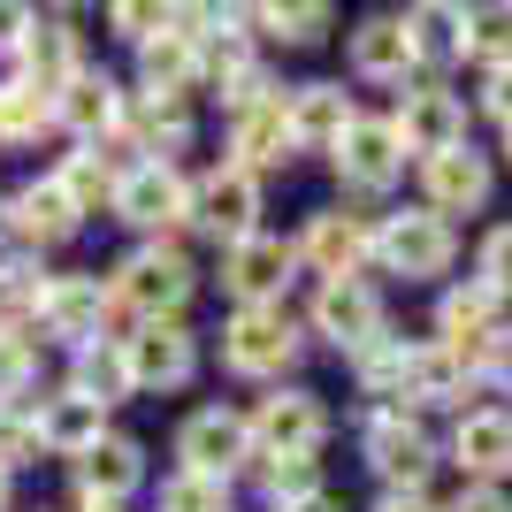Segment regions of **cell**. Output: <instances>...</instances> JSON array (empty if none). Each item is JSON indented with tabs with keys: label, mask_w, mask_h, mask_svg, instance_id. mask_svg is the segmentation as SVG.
<instances>
[{
	"label": "cell",
	"mask_w": 512,
	"mask_h": 512,
	"mask_svg": "<svg viewBox=\"0 0 512 512\" xmlns=\"http://www.w3.org/2000/svg\"><path fill=\"white\" fill-rule=\"evenodd\" d=\"M31 329H39L46 344H69V352H77V344H100V337L123 344L138 321L115 306V291H107L100 268H62V276H46V283H39Z\"/></svg>",
	"instance_id": "obj_1"
},
{
	"label": "cell",
	"mask_w": 512,
	"mask_h": 512,
	"mask_svg": "<svg viewBox=\"0 0 512 512\" xmlns=\"http://www.w3.org/2000/svg\"><path fill=\"white\" fill-rule=\"evenodd\" d=\"M107 291H115V306H123L130 321H184V306H192V291H199V268L184 260L176 237H153V245H130V253L107 268Z\"/></svg>",
	"instance_id": "obj_2"
},
{
	"label": "cell",
	"mask_w": 512,
	"mask_h": 512,
	"mask_svg": "<svg viewBox=\"0 0 512 512\" xmlns=\"http://www.w3.org/2000/svg\"><path fill=\"white\" fill-rule=\"evenodd\" d=\"M214 352H222V367L245 375V383H283V375L299 367V352H306V329H299L291 306H230Z\"/></svg>",
	"instance_id": "obj_3"
},
{
	"label": "cell",
	"mask_w": 512,
	"mask_h": 512,
	"mask_svg": "<svg viewBox=\"0 0 512 512\" xmlns=\"http://www.w3.org/2000/svg\"><path fill=\"white\" fill-rule=\"evenodd\" d=\"M360 451H367V467H375V482L398 490V497H421L428 482H436V459H444L436 436H428V421L406 413V406H367Z\"/></svg>",
	"instance_id": "obj_4"
},
{
	"label": "cell",
	"mask_w": 512,
	"mask_h": 512,
	"mask_svg": "<svg viewBox=\"0 0 512 512\" xmlns=\"http://www.w3.org/2000/svg\"><path fill=\"white\" fill-rule=\"evenodd\" d=\"M451 260H459V230H451L444 214L390 207L383 222H375V268H383V276L436 283V276H451Z\"/></svg>",
	"instance_id": "obj_5"
},
{
	"label": "cell",
	"mask_w": 512,
	"mask_h": 512,
	"mask_svg": "<svg viewBox=\"0 0 512 512\" xmlns=\"http://www.w3.org/2000/svg\"><path fill=\"white\" fill-rule=\"evenodd\" d=\"M467 92H451L444 77H413V85H398V107H390V130H398V146L413 153V161H436V153L467 146Z\"/></svg>",
	"instance_id": "obj_6"
},
{
	"label": "cell",
	"mask_w": 512,
	"mask_h": 512,
	"mask_svg": "<svg viewBox=\"0 0 512 512\" xmlns=\"http://www.w3.org/2000/svg\"><path fill=\"white\" fill-rule=\"evenodd\" d=\"M222 138H230V169L245 176H268L291 161V85H260L253 100L222 107Z\"/></svg>",
	"instance_id": "obj_7"
},
{
	"label": "cell",
	"mask_w": 512,
	"mask_h": 512,
	"mask_svg": "<svg viewBox=\"0 0 512 512\" xmlns=\"http://www.w3.org/2000/svg\"><path fill=\"white\" fill-rule=\"evenodd\" d=\"M245 421H253V459H321L329 444V406L306 383H276Z\"/></svg>",
	"instance_id": "obj_8"
},
{
	"label": "cell",
	"mask_w": 512,
	"mask_h": 512,
	"mask_svg": "<svg viewBox=\"0 0 512 512\" xmlns=\"http://www.w3.org/2000/svg\"><path fill=\"white\" fill-rule=\"evenodd\" d=\"M306 329H314L329 352H344V360H360L367 344L390 337V306L383 291L367 276H344V283H314V314H306Z\"/></svg>",
	"instance_id": "obj_9"
},
{
	"label": "cell",
	"mask_w": 512,
	"mask_h": 512,
	"mask_svg": "<svg viewBox=\"0 0 512 512\" xmlns=\"http://www.w3.org/2000/svg\"><path fill=\"white\" fill-rule=\"evenodd\" d=\"M253 467V421L237 406H199L176 421V474H207V482H237Z\"/></svg>",
	"instance_id": "obj_10"
},
{
	"label": "cell",
	"mask_w": 512,
	"mask_h": 512,
	"mask_svg": "<svg viewBox=\"0 0 512 512\" xmlns=\"http://www.w3.org/2000/svg\"><path fill=\"white\" fill-rule=\"evenodd\" d=\"M260 214H268V199H260V176L230 169V161H214V169L192 184V230H207L214 245H222V253L268 230Z\"/></svg>",
	"instance_id": "obj_11"
},
{
	"label": "cell",
	"mask_w": 512,
	"mask_h": 512,
	"mask_svg": "<svg viewBox=\"0 0 512 512\" xmlns=\"http://www.w3.org/2000/svg\"><path fill=\"white\" fill-rule=\"evenodd\" d=\"M291 245H299V268L321 276V283H344V276H367V268H375V222L352 214V207L306 214V230L291 237Z\"/></svg>",
	"instance_id": "obj_12"
},
{
	"label": "cell",
	"mask_w": 512,
	"mask_h": 512,
	"mask_svg": "<svg viewBox=\"0 0 512 512\" xmlns=\"http://www.w3.org/2000/svg\"><path fill=\"white\" fill-rule=\"evenodd\" d=\"M115 222H130V230L146 237H176V230H192V176L184 169H161V161H146V169H130L123 184H115Z\"/></svg>",
	"instance_id": "obj_13"
},
{
	"label": "cell",
	"mask_w": 512,
	"mask_h": 512,
	"mask_svg": "<svg viewBox=\"0 0 512 512\" xmlns=\"http://www.w3.org/2000/svg\"><path fill=\"white\" fill-rule=\"evenodd\" d=\"M123 360H130V390L138 398H169L199 375V337L184 321H138L123 337Z\"/></svg>",
	"instance_id": "obj_14"
},
{
	"label": "cell",
	"mask_w": 512,
	"mask_h": 512,
	"mask_svg": "<svg viewBox=\"0 0 512 512\" xmlns=\"http://www.w3.org/2000/svg\"><path fill=\"white\" fill-rule=\"evenodd\" d=\"M329 161H337V184H344L352 199H383L390 184L406 176V161H413V153L398 146L390 115H360V123H352V130L337 138V153H329Z\"/></svg>",
	"instance_id": "obj_15"
},
{
	"label": "cell",
	"mask_w": 512,
	"mask_h": 512,
	"mask_svg": "<svg viewBox=\"0 0 512 512\" xmlns=\"http://www.w3.org/2000/svg\"><path fill=\"white\" fill-rule=\"evenodd\" d=\"M344 69L360 85H413V31H406V8H367L352 31H344Z\"/></svg>",
	"instance_id": "obj_16"
},
{
	"label": "cell",
	"mask_w": 512,
	"mask_h": 512,
	"mask_svg": "<svg viewBox=\"0 0 512 512\" xmlns=\"http://www.w3.org/2000/svg\"><path fill=\"white\" fill-rule=\"evenodd\" d=\"M0 214H8V245L16 253H54V245H69V237L85 230V214L69 207V192L54 184V176H31V184H16V192L0 199Z\"/></svg>",
	"instance_id": "obj_17"
},
{
	"label": "cell",
	"mask_w": 512,
	"mask_h": 512,
	"mask_svg": "<svg viewBox=\"0 0 512 512\" xmlns=\"http://www.w3.org/2000/svg\"><path fill=\"white\" fill-rule=\"evenodd\" d=\"M291 276H299V245L276 237V230H260V237H245V245L222 253V291L237 306H283Z\"/></svg>",
	"instance_id": "obj_18"
},
{
	"label": "cell",
	"mask_w": 512,
	"mask_h": 512,
	"mask_svg": "<svg viewBox=\"0 0 512 512\" xmlns=\"http://www.w3.org/2000/svg\"><path fill=\"white\" fill-rule=\"evenodd\" d=\"M490 184H497V169H490V153L474 146H451V153H436V161H421V207L428 214H444V222H459V214H482L490 207Z\"/></svg>",
	"instance_id": "obj_19"
},
{
	"label": "cell",
	"mask_w": 512,
	"mask_h": 512,
	"mask_svg": "<svg viewBox=\"0 0 512 512\" xmlns=\"http://www.w3.org/2000/svg\"><path fill=\"white\" fill-rule=\"evenodd\" d=\"M451 467L482 482V490H505L512 482V406H467L451 421Z\"/></svg>",
	"instance_id": "obj_20"
},
{
	"label": "cell",
	"mask_w": 512,
	"mask_h": 512,
	"mask_svg": "<svg viewBox=\"0 0 512 512\" xmlns=\"http://www.w3.org/2000/svg\"><path fill=\"white\" fill-rule=\"evenodd\" d=\"M77 69H85V39H77V23H69V16H31V31H23V46H16V85H31V92L54 100Z\"/></svg>",
	"instance_id": "obj_21"
},
{
	"label": "cell",
	"mask_w": 512,
	"mask_h": 512,
	"mask_svg": "<svg viewBox=\"0 0 512 512\" xmlns=\"http://www.w3.org/2000/svg\"><path fill=\"white\" fill-rule=\"evenodd\" d=\"M123 107H130V92L107 77V69H77L62 92H54V123L77 138V146H92V138H107V130H123Z\"/></svg>",
	"instance_id": "obj_22"
},
{
	"label": "cell",
	"mask_w": 512,
	"mask_h": 512,
	"mask_svg": "<svg viewBox=\"0 0 512 512\" xmlns=\"http://www.w3.org/2000/svg\"><path fill=\"white\" fill-rule=\"evenodd\" d=\"M352 123H360V100L344 92V77L291 85V146H299V153H337V138Z\"/></svg>",
	"instance_id": "obj_23"
},
{
	"label": "cell",
	"mask_w": 512,
	"mask_h": 512,
	"mask_svg": "<svg viewBox=\"0 0 512 512\" xmlns=\"http://www.w3.org/2000/svg\"><path fill=\"white\" fill-rule=\"evenodd\" d=\"M474 360L467 352H451V344L436 337H413V360H406V406H451V413H467L474 398Z\"/></svg>",
	"instance_id": "obj_24"
},
{
	"label": "cell",
	"mask_w": 512,
	"mask_h": 512,
	"mask_svg": "<svg viewBox=\"0 0 512 512\" xmlns=\"http://www.w3.org/2000/svg\"><path fill=\"white\" fill-rule=\"evenodd\" d=\"M69 474H77V497H100V505H130V497L146 490V444L107 428V436H100V444H92Z\"/></svg>",
	"instance_id": "obj_25"
},
{
	"label": "cell",
	"mask_w": 512,
	"mask_h": 512,
	"mask_svg": "<svg viewBox=\"0 0 512 512\" xmlns=\"http://www.w3.org/2000/svg\"><path fill=\"white\" fill-rule=\"evenodd\" d=\"M490 337H505V299L497 291H482V283H451L444 299H436V344H451V352H482Z\"/></svg>",
	"instance_id": "obj_26"
},
{
	"label": "cell",
	"mask_w": 512,
	"mask_h": 512,
	"mask_svg": "<svg viewBox=\"0 0 512 512\" xmlns=\"http://www.w3.org/2000/svg\"><path fill=\"white\" fill-rule=\"evenodd\" d=\"M100 436H107V406L77 398V390H39V444H46V459H69V467H77Z\"/></svg>",
	"instance_id": "obj_27"
},
{
	"label": "cell",
	"mask_w": 512,
	"mask_h": 512,
	"mask_svg": "<svg viewBox=\"0 0 512 512\" xmlns=\"http://www.w3.org/2000/svg\"><path fill=\"white\" fill-rule=\"evenodd\" d=\"M123 138L138 146V161L176 169V153H192V100H138L123 107Z\"/></svg>",
	"instance_id": "obj_28"
},
{
	"label": "cell",
	"mask_w": 512,
	"mask_h": 512,
	"mask_svg": "<svg viewBox=\"0 0 512 512\" xmlns=\"http://www.w3.org/2000/svg\"><path fill=\"white\" fill-rule=\"evenodd\" d=\"M138 92L146 100H192L199 92V46L184 31H153L138 46Z\"/></svg>",
	"instance_id": "obj_29"
},
{
	"label": "cell",
	"mask_w": 512,
	"mask_h": 512,
	"mask_svg": "<svg viewBox=\"0 0 512 512\" xmlns=\"http://www.w3.org/2000/svg\"><path fill=\"white\" fill-rule=\"evenodd\" d=\"M62 390H77V398H92V406H123V398H138L130 390V360H123V344L115 337H100V344H77L69 352V383Z\"/></svg>",
	"instance_id": "obj_30"
},
{
	"label": "cell",
	"mask_w": 512,
	"mask_h": 512,
	"mask_svg": "<svg viewBox=\"0 0 512 512\" xmlns=\"http://www.w3.org/2000/svg\"><path fill=\"white\" fill-rule=\"evenodd\" d=\"M39 360H46V337L31 321H0V406H31L39 398Z\"/></svg>",
	"instance_id": "obj_31"
},
{
	"label": "cell",
	"mask_w": 512,
	"mask_h": 512,
	"mask_svg": "<svg viewBox=\"0 0 512 512\" xmlns=\"http://www.w3.org/2000/svg\"><path fill=\"white\" fill-rule=\"evenodd\" d=\"M237 16H245L253 46H314V39H329L337 8L329 0H299V8H237Z\"/></svg>",
	"instance_id": "obj_32"
},
{
	"label": "cell",
	"mask_w": 512,
	"mask_h": 512,
	"mask_svg": "<svg viewBox=\"0 0 512 512\" xmlns=\"http://www.w3.org/2000/svg\"><path fill=\"white\" fill-rule=\"evenodd\" d=\"M406 31H413V62H467V8H451V0H413Z\"/></svg>",
	"instance_id": "obj_33"
},
{
	"label": "cell",
	"mask_w": 512,
	"mask_h": 512,
	"mask_svg": "<svg viewBox=\"0 0 512 512\" xmlns=\"http://www.w3.org/2000/svg\"><path fill=\"white\" fill-rule=\"evenodd\" d=\"M46 130H62V123H54V100L8 77V85H0V153H23V146H39Z\"/></svg>",
	"instance_id": "obj_34"
},
{
	"label": "cell",
	"mask_w": 512,
	"mask_h": 512,
	"mask_svg": "<svg viewBox=\"0 0 512 512\" xmlns=\"http://www.w3.org/2000/svg\"><path fill=\"white\" fill-rule=\"evenodd\" d=\"M46 176H54V184H62V192H69V207L85 214V222H92V214H100V207H115V176H107V169H100V161H92L85 146H77V153H62V161H54V169H46Z\"/></svg>",
	"instance_id": "obj_35"
},
{
	"label": "cell",
	"mask_w": 512,
	"mask_h": 512,
	"mask_svg": "<svg viewBox=\"0 0 512 512\" xmlns=\"http://www.w3.org/2000/svg\"><path fill=\"white\" fill-rule=\"evenodd\" d=\"M253 474H260L268 512H276V505H299V497H321V459H253Z\"/></svg>",
	"instance_id": "obj_36"
},
{
	"label": "cell",
	"mask_w": 512,
	"mask_h": 512,
	"mask_svg": "<svg viewBox=\"0 0 512 512\" xmlns=\"http://www.w3.org/2000/svg\"><path fill=\"white\" fill-rule=\"evenodd\" d=\"M46 444H39V398L31 406H0V474L16 467H39Z\"/></svg>",
	"instance_id": "obj_37"
},
{
	"label": "cell",
	"mask_w": 512,
	"mask_h": 512,
	"mask_svg": "<svg viewBox=\"0 0 512 512\" xmlns=\"http://www.w3.org/2000/svg\"><path fill=\"white\" fill-rule=\"evenodd\" d=\"M467 54L474 62H512V0L467 8Z\"/></svg>",
	"instance_id": "obj_38"
},
{
	"label": "cell",
	"mask_w": 512,
	"mask_h": 512,
	"mask_svg": "<svg viewBox=\"0 0 512 512\" xmlns=\"http://www.w3.org/2000/svg\"><path fill=\"white\" fill-rule=\"evenodd\" d=\"M474 283L497 291V299H512V214L482 230V245H474Z\"/></svg>",
	"instance_id": "obj_39"
},
{
	"label": "cell",
	"mask_w": 512,
	"mask_h": 512,
	"mask_svg": "<svg viewBox=\"0 0 512 512\" xmlns=\"http://www.w3.org/2000/svg\"><path fill=\"white\" fill-rule=\"evenodd\" d=\"M161 512H230V482H207V474H169V482H161Z\"/></svg>",
	"instance_id": "obj_40"
},
{
	"label": "cell",
	"mask_w": 512,
	"mask_h": 512,
	"mask_svg": "<svg viewBox=\"0 0 512 512\" xmlns=\"http://www.w3.org/2000/svg\"><path fill=\"white\" fill-rule=\"evenodd\" d=\"M107 23H115V39L146 46L153 31H169V8H161V0H115V8H107Z\"/></svg>",
	"instance_id": "obj_41"
},
{
	"label": "cell",
	"mask_w": 512,
	"mask_h": 512,
	"mask_svg": "<svg viewBox=\"0 0 512 512\" xmlns=\"http://www.w3.org/2000/svg\"><path fill=\"white\" fill-rule=\"evenodd\" d=\"M482 115H497V130H512V62H482Z\"/></svg>",
	"instance_id": "obj_42"
},
{
	"label": "cell",
	"mask_w": 512,
	"mask_h": 512,
	"mask_svg": "<svg viewBox=\"0 0 512 512\" xmlns=\"http://www.w3.org/2000/svg\"><path fill=\"white\" fill-rule=\"evenodd\" d=\"M444 512H512V497H505V490H482V482H467V490L451 497Z\"/></svg>",
	"instance_id": "obj_43"
},
{
	"label": "cell",
	"mask_w": 512,
	"mask_h": 512,
	"mask_svg": "<svg viewBox=\"0 0 512 512\" xmlns=\"http://www.w3.org/2000/svg\"><path fill=\"white\" fill-rule=\"evenodd\" d=\"M23 31H31V8H16V0H0V54H8V62H16Z\"/></svg>",
	"instance_id": "obj_44"
},
{
	"label": "cell",
	"mask_w": 512,
	"mask_h": 512,
	"mask_svg": "<svg viewBox=\"0 0 512 512\" xmlns=\"http://www.w3.org/2000/svg\"><path fill=\"white\" fill-rule=\"evenodd\" d=\"M367 512H444V505H436V497H398V490H383V497H375V505H367Z\"/></svg>",
	"instance_id": "obj_45"
},
{
	"label": "cell",
	"mask_w": 512,
	"mask_h": 512,
	"mask_svg": "<svg viewBox=\"0 0 512 512\" xmlns=\"http://www.w3.org/2000/svg\"><path fill=\"white\" fill-rule=\"evenodd\" d=\"M276 512H344V505H337L329 490H321V497H299V505H276Z\"/></svg>",
	"instance_id": "obj_46"
},
{
	"label": "cell",
	"mask_w": 512,
	"mask_h": 512,
	"mask_svg": "<svg viewBox=\"0 0 512 512\" xmlns=\"http://www.w3.org/2000/svg\"><path fill=\"white\" fill-rule=\"evenodd\" d=\"M69 512H130V505H100V497H77Z\"/></svg>",
	"instance_id": "obj_47"
},
{
	"label": "cell",
	"mask_w": 512,
	"mask_h": 512,
	"mask_svg": "<svg viewBox=\"0 0 512 512\" xmlns=\"http://www.w3.org/2000/svg\"><path fill=\"white\" fill-rule=\"evenodd\" d=\"M16 505V474H0V512Z\"/></svg>",
	"instance_id": "obj_48"
},
{
	"label": "cell",
	"mask_w": 512,
	"mask_h": 512,
	"mask_svg": "<svg viewBox=\"0 0 512 512\" xmlns=\"http://www.w3.org/2000/svg\"><path fill=\"white\" fill-rule=\"evenodd\" d=\"M505 161H512V130H505Z\"/></svg>",
	"instance_id": "obj_49"
},
{
	"label": "cell",
	"mask_w": 512,
	"mask_h": 512,
	"mask_svg": "<svg viewBox=\"0 0 512 512\" xmlns=\"http://www.w3.org/2000/svg\"><path fill=\"white\" fill-rule=\"evenodd\" d=\"M39 512H46V505H39Z\"/></svg>",
	"instance_id": "obj_50"
}]
</instances>
